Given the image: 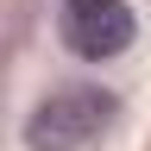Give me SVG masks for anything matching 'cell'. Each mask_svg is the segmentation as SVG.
Masks as SVG:
<instances>
[{
  "label": "cell",
  "instance_id": "obj_2",
  "mask_svg": "<svg viewBox=\"0 0 151 151\" xmlns=\"http://www.w3.org/2000/svg\"><path fill=\"white\" fill-rule=\"evenodd\" d=\"M57 32H63V44L76 57H120L132 44V32H139V19H132L126 0H63V13H57Z\"/></svg>",
  "mask_w": 151,
  "mask_h": 151
},
{
  "label": "cell",
  "instance_id": "obj_1",
  "mask_svg": "<svg viewBox=\"0 0 151 151\" xmlns=\"http://www.w3.org/2000/svg\"><path fill=\"white\" fill-rule=\"evenodd\" d=\"M120 120V101L107 88H57L50 101L32 107L25 120V145L32 151H82L94 139H107Z\"/></svg>",
  "mask_w": 151,
  "mask_h": 151
}]
</instances>
